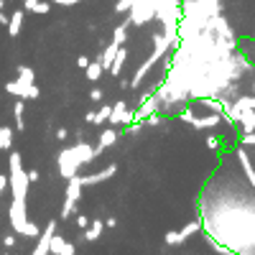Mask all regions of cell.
<instances>
[{"mask_svg":"<svg viewBox=\"0 0 255 255\" xmlns=\"http://www.w3.org/2000/svg\"><path fill=\"white\" fill-rule=\"evenodd\" d=\"M0 26H8V15L3 10H0Z\"/></svg>","mask_w":255,"mask_h":255,"instance_id":"42","label":"cell"},{"mask_svg":"<svg viewBox=\"0 0 255 255\" xmlns=\"http://www.w3.org/2000/svg\"><path fill=\"white\" fill-rule=\"evenodd\" d=\"M72 153H74V158H77V163H79V166H87V163H92V161L97 158L95 145L84 143L82 138H79V143H74V145H72Z\"/></svg>","mask_w":255,"mask_h":255,"instance_id":"12","label":"cell"},{"mask_svg":"<svg viewBox=\"0 0 255 255\" xmlns=\"http://www.w3.org/2000/svg\"><path fill=\"white\" fill-rule=\"evenodd\" d=\"M125 61H128V49H125V46H120V49H118V54H115L113 67H110V74H113V77H120V72H123V67H125Z\"/></svg>","mask_w":255,"mask_h":255,"instance_id":"23","label":"cell"},{"mask_svg":"<svg viewBox=\"0 0 255 255\" xmlns=\"http://www.w3.org/2000/svg\"><path fill=\"white\" fill-rule=\"evenodd\" d=\"M54 5H61V8H72V5H79L84 3V0H51Z\"/></svg>","mask_w":255,"mask_h":255,"instance_id":"31","label":"cell"},{"mask_svg":"<svg viewBox=\"0 0 255 255\" xmlns=\"http://www.w3.org/2000/svg\"><path fill=\"white\" fill-rule=\"evenodd\" d=\"M56 163H59V174H61V179H72V176H77V174H79V168H82V166L77 163L74 153H72V145L61 148L59 156H56Z\"/></svg>","mask_w":255,"mask_h":255,"instance_id":"7","label":"cell"},{"mask_svg":"<svg viewBox=\"0 0 255 255\" xmlns=\"http://www.w3.org/2000/svg\"><path fill=\"white\" fill-rule=\"evenodd\" d=\"M118 49H120V44H115V41H110V44H108V46L102 49V54L97 56L105 72H110V67H113V61H115V54H118Z\"/></svg>","mask_w":255,"mask_h":255,"instance_id":"16","label":"cell"},{"mask_svg":"<svg viewBox=\"0 0 255 255\" xmlns=\"http://www.w3.org/2000/svg\"><path fill=\"white\" fill-rule=\"evenodd\" d=\"M153 113H161V100L156 97V92H148V95L140 100L138 110H135V120L145 123V118H148V115H153Z\"/></svg>","mask_w":255,"mask_h":255,"instance_id":"11","label":"cell"},{"mask_svg":"<svg viewBox=\"0 0 255 255\" xmlns=\"http://www.w3.org/2000/svg\"><path fill=\"white\" fill-rule=\"evenodd\" d=\"M74 212H77V202L64 197V204H61V220H69V217H74Z\"/></svg>","mask_w":255,"mask_h":255,"instance_id":"26","label":"cell"},{"mask_svg":"<svg viewBox=\"0 0 255 255\" xmlns=\"http://www.w3.org/2000/svg\"><path fill=\"white\" fill-rule=\"evenodd\" d=\"M179 118H181V123H186V125H191L194 130H212V128H217L220 123H222V115H217V113H209V115H197L194 113V108H184L181 113H179Z\"/></svg>","mask_w":255,"mask_h":255,"instance_id":"4","label":"cell"},{"mask_svg":"<svg viewBox=\"0 0 255 255\" xmlns=\"http://www.w3.org/2000/svg\"><path fill=\"white\" fill-rule=\"evenodd\" d=\"M243 143L245 145H255V130L253 133H243Z\"/></svg>","mask_w":255,"mask_h":255,"instance_id":"36","label":"cell"},{"mask_svg":"<svg viewBox=\"0 0 255 255\" xmlns=\"http://www.w3.org/2000/svg\"><path fill=\"white\" fill-rule=\"evenodd\" d=\"M145 125H163V118H161V113L148 115V118H145Z\"/></svg>","mask_w":255,"mask_h":255,"instance_id":"32","label":"cell"},{"mask_svg":"<svg viewBox=\"0 0 255 255\" xmlns=\"http://www.w3.org/2000/svg\"><path fill=\"white\" fill-rule=\"evenodd\" d=\"M67 135H69L67 128H56V138H59V140H67Z\"/></svg>","mask_w":255,"mask_h":255,"instance_id":"39","label":"cell"},{"mask_svg":"<svg viewBox=\"0 0 255 255\" xmlns=\"http://www.w3.org/2000/svg\"><path fill=\"white\" fill-rule=\"evenodd\" d=\"M199 230H202V220H191V222L184 225L181 230L166 232V235H163V245H168V248H179V245H184L191 235H197Z\"/></svg>","mask_w":255,"mask_h":255,"instance_id":"6","label":"cell"},{"mask_svg":"<svg viewBox=\"0 0 255 255\" xmlns=\"http://www.w3.org/2000/svg\"><path fill=\"white\" fill-rule=\"evenodd\" d=\"M15 243H18V240H15V232H10V235H5V238H3V248H5V250H13V248H15Z\"/></svg>","mask_w":255,"mask_h":255,"instance_id":"30","label":"cell"},{"mask_svg":"<svg viewBox=\"0 0 255 255\" xmlns=\"http://www.w3.org/2000/svg\"><path fill=\"white\" fill-rule=\"evenodd\" d=\"M118 138H120V130H118L115 125H108V128H105V130L100 133V143L95 145V153L100 156V153L105 151V148H110V145H115V143H118Z\"/></svg>","mask_w":255,"mask_h":255,"instance_id":"14","label":"cell"},{"mask_svg":"<svg viewBox=\"0 0 255 255\" xmlns=\"http://www.w3.org/2000/svg\"><path fill=\"white\" fill-rule=\"evenodd\" d=\"M10 255H15V253H10Z\"/></svg>","mask_w":255,"mask_h":255,"instance_id":"46","label":"cell"},{"mask_svg":"<svg viewBox=\"0 0 255 255\" xmlns=\"http://www.w3.org/2000/svg\"><path fill=\"white\" fill-rule=\"evenodd\" d=\"M8 220H10L13 232H15V235H20V238H38L41 235V225H36L33 220H28L26 202H10Z\"/></svg>","mask_w":255,"mask_h":255,"instance_id":"3","label":"cell"},{"mask_svg":"<svg viewBox=\"0 0 255 255\" xmlns=\"http://www.w3.org/2000/svg\"><path fill=\"white\" fill-rule=\"evenodd\" d=\"M84 123H95V113H87V115H84Z\"/></svg>","mask_w":255,"mask_h":255,"instance_id":"44","label":"cell"},{"mask_svg":"<svg viewBox=\"0 0 255 255\" xmlns=\"http://www.w3.org/2000/svg\"><path fill=\"white\" fill-rule=\"evenodd\" d=\"M8 189L13 194V202H26L28 199L31 181H28V171L23 168V161H20L18 151H10V158H8Z\"/></svg>","mask_w":255,"mask_h":255,"instance_id":"1","label":"cell"},{"mask_svg":"<svg viewBox=\"0 0 255 255\" xmlns=\"http://www.w3.org/2000/svg\"><path fill=\"white\" fill-rule=\"evenodd\" d=\"M120 87L123 90H130V79H120Z\"/></svg>","mask_w":255,"mask_h":255,"instance_id":"43","label":"cell"},{"mask_svg":"<svg viewBox=\"0 0 255 255\" xmlns=\"http://www.w3.org/2000/svg\"><path fill=\"white\" fill-rule=\"evenodd\" d=\"M5 8V0H0V10H3Z\"/></svg>","mask_w":255,"mask_h":255,"instance_id":"45","label":"cell"},{"mask_svg":"<svg viewBox=\"0 0 255 255\" xmlns=\"http://www.w3.org/2000/svg\"><path fill=\"white\" fill-rule=\"evenodd\" d=\"M82 189H84V186H82V179H79V174H77V176L67 179V194H64V197L79 202V199H82Z\"/></svg>","mask_w":255,"mask_h":255,"instance_id":"20","label":"cell"},{"mask_svg":"<svg viewBox=\"0 0 255 255\" xmlns=\"http://www.w3.org/2000/svg\"><path fill=\"white\" fill-rule=\"evenodd\" d=\"M153 51L151 54H148V59L140 64V67L135 69V74H133V79H130V90H138L140 87V84H143V79L148 77V74H151V69L156 67V64L166 56V51L168 49H171V46H168V41L163 38V33H153Z\"/></svg>","mask_w":255,"mask_h":255,"instance_id":"2","label":"cell"},{"mask_svg":"<svg viewBox=\"0 0 255 255\" xmlns=\"http://www.w3.org/2000/svg\"><path fill=\"white\" fill-rule=\"evenodd\" d=\"M110 113H113V105H102V108L95 113V125H102L110 120Z\"/></svg>","mask_w":255,"mask_h":255,"instance_id":"27","label":"cell"},{"mask_svg":"<svg viewBox=\"0 0 255 255\" xmlns=\"http://www.w3.org/2000/svg\"><path fill=\"white\" fill-rule=\"evenodd\" d=\"M23 10H26V13L46 15V13L51 10V3H46V0H23Z\"/></svg>","mask_w":255,"mask_h":255,"instance_id":"21","label":"cell"},{"mask_svg":"<svg viewBox=\"0 0 255 255\" xmlns=\"http://www.w3.org/2000/svg\"><path fill=\"white\" fill-rule=\"evenodd\" d=\"M23 113H26V102L18 97V102L13 105V115H15V130L23 133L26 130V123H23Z\"/></svg>","mask_w":255,"mask_h":255,"instance_id":"22","label":"cell"},{"mask_svg":"<svg viewBox=\"0 0 255 255\" xmlns=\"http://www.w3.org/2000/svg\"><path fill=\"white\" fill-rule=\"evenodd\" d=\"M135 120V110H130L128 108V102H115L113 105V113H110V125H115V128H125V125H130Z\"/></svg>","mask_w":255,"mask_h":255,"instance_id":"10","label":"cell"},{"mask_svg":"<svg viewBox=\"0 0 255 255\" xmlns=\"http://www.w3.org/2000/svg\"><path fill=\"white\" fill-rule=\"evenodd\" d=\"M102 232H105V222L102 220H90V227L82 230V238L87 243H95V240L102 238Z\"/></svg>","mask_w":255,"mask_h":255,"instance_id":"18","label":"cell"},{"mask_svg":"<svg viewBox=\"0 0 255 255\" xmlns=\"http://www.w3.org/2000/svg\"><path fill=\"white\" fill-rule=\"evenodd\" d=\"M84 72H87V79H90V82H97V79L102 77V72H105V69H102L100 59H95V61H90V67L84 69Z\"/></svg>","mask_w":255,"mask_h":255,"instance_id":"25","label":"cell"},{"mask_svg":"<svg viewBox=\"0 0 255 255\" xmlns=\"http://www.w3.org/2000/svg\"><path fill=\"white\" fill-rule=\"evenodd\" d=\"M56 227H59L56 220H51L49 225H44V230H41V235H38V243L31 250V255H51V238L56 235Z\"/></svg>","mask_w":255,"mask_h":255,"instance_id":"9","label":"cell"},{"mask_svg":"<svg viewBox=\"0 0 255 255\" xmlns=\"http://www.w3.org/2000/svg\"><path fill=\"white\" fill-rule=\"evenodd\" d=\"M207 148H209V151H217V148H220V140H217L215 135H207Z\"/></svg>","mask_w":255,"mask_h":255,"instance_id":"33","label":"cell"},{"mask_svg":"<svg viewBox=\"0 0 255 255\" xmlns=\"http://www.w3.org/2000/svg\"><path fill=\"white\" fill-rule=\"evenodd\" d=\"M51 255H77V248H74V243L64 240L56 232V235L51 238Z\"/></svg>","mask_w":255,"mask_h":255,"instance_id":"15","label":"cell"},{"mask_svg":"<svg viewBox=\"0 0 255 255\" xmlns=\"http://www.w3.org/2000/svg\"><path fill=\"white\" fill-rule=\"evenodd\" d=\"M118 227V220L115 217H108V220H105V230H115Z\"/></svg>","mask_w":255,"mask_h":255,"instance_id":"40","label":"cell"},{"mask_svg":"<svg viewBox=\"0 0 255 255\" xmlns=\"http://www.w3.org/2000/svg\"><path fill=\"white\" fill-rule=\"evenodd\" d=\"M5 92L13 95V97H20V100H36L41 95L38 87H36V82H23V79L5 82Z\"/></svg>","mask_w":255,"mask_h":255,"instance_id":"8","label":"cell"},{"mask_svg":"<svg viewBox=\"0 0 255 255\" xmlns=\"http://www.w3.org/2000/svg\"><path fill=\"white\" fill-rule=\"evenodd\" d=\"M156 5H158V0H135L133 8L128 10L130 26H145L151 20H156Z\"/></svg>","mask_w":255,"mask_h":255,"instance_id":"5","label":"cell"},{"mask_svg":"<svg viewBox=\"0 0 255 255\" xmlns=\"http://www.w3.org/2000/svg\"><path fill=\"white\" fill-rule=\"evenodd\" d=\"M133 3H135V0H118V3H115V13H128L133 8Z\"/></svg>","mask_w":255,"mask_h":255,"instance_id":"29","label":"cell"},{"mask_svg":"<svg viewBox=\"0 0 255 255\" xmlns=\"http://www.w3.org/2000/svg\"><path fill=\"white\" fill-rule=\"evenodd\" d=\"M102 97H105V92H102V90H100V87H95V90H92V92H90V100H92V102H100V100H102Z\"/></svg>","mask_w":255,"mask_h":255,"instance_id":"35","label":"cell"},{"mask_svg":"<svg viewBox=\"0 0 255 255\" xmlns=\"http://www.w3.org/2000/svg\"><path fill=\"white\" fill-rule=\"evenodd\" d=\"M13 148V128L0 125V151H10Z\"/></svg>","mask_w":255,"mask_h":255,"instance_id":"24","label":"cell"},{"mask_svg":"<svg viewBox=\"0 0 255 255\" xmlns=\"http://www.w3.org/2000/svg\"><path fill=\"white\" fill-rule=\"evenodd\" d=\"M8 191V174H0V194Z\"/></svg>","mask_w":255,"mask_h":255,"instance_id":"38","label":"cell"},{"mask_svg":"<svg viewBox=\"0 0 255 255\" xmlns=\"http://www.w3.org/2000/svg\"><path fill=\"white\" fill-rule=\"evenodd\" d=\"M23 20H26V10H15L10 18H8V33L15 38V36H20V28H23Z\"/></svg>","mask_w":255,"mask_h":255,"instance_id":"19","label":"cell"},{"mask_svg":"<svg viewBox=\"0 0 255 255\" xmlns=\"http://www.w3.org/2000/svg\"><path fill=\"white\" fill-rule=\"evenodd\" d=\"M118 174V166L110 163V166H105L102 171H95V174H87V176H79L82 179V186H95V184H102V181H108Z\"/></svg>","mask_w":255,"mask_h":255,"instance_id":"13","label":"cell"},{"mask_svg":"<svg viewBox=\"0 0 255 255\" xmlns=\"http://www.w3.org/2000/svg\"><path fill=\"white\" fill-rule=\"evenodd\" d=\"M77 67H79V69H87V67H90V59H87V56L82 54V56L77 59Z\"/></svg>","mask_w":255,"mask_h":255,"instance_id":"37","label":"cell"},{"mask_svg":"<svg viewBox=\"0 0 255 255\" xmlns=\"http://www.w3.org/2000/svg\"><path fill=\"white\" fill-rule=\"evenodd\" d=\"M38 179H41V174L36 171V168H31V171H28V181H31V184H36Z\"/></svg>","mask_w":255,"mask_h":255,"instance_id":"41","label":"cell"},{"mask_svg":"<svg viewBox=\"0 0 255 255\" xmlns=\"http://www.w3.org/2000/svg\"><path fill=\"white\" fill-rule=\"evenodd\" d=\"M18 79H23V82H36V72L31 67H26V64H20L18 67Z\"/></svg>","mask_w":255,"mask_h":255,"instance_id":"28","label":"cell"},{"mask_svg":"<svg viewBox=\"0 0 255 255\" xmlns=\"http://www.w3.org/2000/svg\"><path fill=\"white\" fill-rule=\"evenodd\" d=\"M77 225H79V230H87V227H90V217L77 215Z\"/></svg>","mask_w":255,"mask_h":255,"instance_id":"34","label":"cell"},{"mask_svg":"<svg viewBox=\"0 0 255 255\" xmlns=\"http://www.w3.org/2000/svg\"><path fill=\"white\" fill-rule=\"evenodd\" d=\"M235 153H238V161H240L243 171H245V176H248V184H250V186H255V168H253V163H250V156L245 153V148H243V145L238 148Z\"/></svg>","mask_w":255,"mask_h":255,"instance_id":"17","label":"cell"}]
</instances>
